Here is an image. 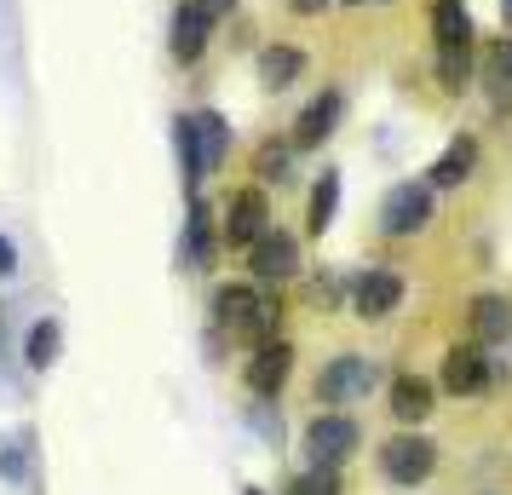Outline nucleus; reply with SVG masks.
Returning <instances> with one entry per match:
<instances>
[{"mask_svg":"<svg viewBox=\"0 0 512 495\" xmlns=\"http://www.w3.org/2000/svg\"><path fill=\"white\" fill-rule=\"evenodd\" d=\"M208 317H213V340H271L282 334V294L277 288H259L254 277L242 283H219L208 300Z\"/></svg>","mask_w":512,"mask_h":495,"instance_id":"nucleus-1","label":"nucleus"},{"mask_svg":"<svg viewBox=\"0 0 512 495\" xmlns=\"http://www.w3.org/2000/svg\"><path fill=\"white\" fill-rule=\"evenodd\" d=\"M173 150H179L185 196H196L225 167V156H231V121L219 116V110H179L173 116Z\"/></svg>","mask_w":512,"mask_h":495,"instance_id":"nucleus-2","label":"nucleus"},{"mask_svg":"<svg viewBox=\"0 0 512 495\" xmlns=\"http://www.w3.org/2000/svg\"><path fill=\"white\" fill-rule=\"evenodd\" d=\"M386 386V369H380V357H363V352H340L328 357L317 380H311V398L323 403V409H351V403L374 398Z\"/></svg>","mask_w":512,"mask_h":495,"instance_id":"nucleus-3","label":"nucleus"},{"mask_svg":"<svg viewBox=\"0 0 512 495\" xmlns=\"http://www.w3.org/2000/svg\"><path fill=\"white\" fill-rule=\"evenodd\" d=\"M271 225H277V219H271V190L265 185H236L231 196H225V208H219V248L248 254Z\"/></svg>","mask_w":512,"mask_h":495,"instance_id":"nucleus-4","label":"nucleus"},{"mask_svg":"<svg viewBox=\"0 0 512 495\" xmlns=\"http://www.w3.org/2000/svg\"><path fill=\"white\" fill-rule=\"evenodd\" d=\"M432 213H438V190L426 185V179H397V185L380 196L374 225H380V236L403 242V236H420V231H426V225H432Z\"/></svg>","mask_w":512,"mask_h":495,"instance_id":"nucleus-5","label":"nucleus"},{"mask_svg":"<svg viewBox=\"0 0 512 495\" xmlns=\"http://www.w3.org/2000/svg\"><path fill=\"white\" fill-rule=\"evenodd\" d=\"M432 472H438V444L420 426H403V432H392L380 444V478L397 484V490H420Z\"/></svg>","mask_w":512,"mask_h":495,"instance_id":"nucleus-6","label":"nucleus"},{"mask_svg":"<svg viewBox=\"0 0 512 495\" xmlns=\"http://www.w3.org/2000/svg\"><path fill=\"white\" fill-rule=\"evenodd\" d=\"M495 380H501V369H495L489 346H478V340H461V346L443 352V369H438L443 398H484Z\"/></svg>","mask_w":512,"mask_h":495,"instance_id":"nucleus-7","label":"nucleus"},{"mask_svg":"<svg viewBox=\"0 0 512 495\" xmlns=\"http://www.w3.org/2000/svg\"><path fill=\"white\" fill-rule=\"evenodd\" d=\"M242 265H248V277H254L259 288H282V283H294V277L305 271L300 236L282 231V225H271V231L259 236L248 254H242Z\"/></svg>","mask_w":512,"mask_h":495,"instance_id":"nucleus-8","label":"nucleus"},{"mask_svg":"<svg viewBox=\"0 0 512 495\" xmlns=\"http://www.w3.org/2000/svg\"><path fill=\"white\" fill-rule=\"evenodd\" d=\"M357 444H363V426L351 421L346 409H317V415L305 421V455H311V467L340 472V461H346Z\"/></svg>","mask_w":512,"mask_h":495,"instance_id":"nucleus-9","label":"nucleus"},{"mask_svg":"<svg viewBox=\"0 0 512 495\" xmlns=\"http://www.w3.org/2000/svg\"><path fill=\"white\" fill-rule=\"evenodd\" d=\"M294 340L288 334H271V340H259L254 352H248V363H242V380H248V392H254L259 403L282 398V386H288V375H294Z\"/></svg>","mask_w":512,"mask_h":495,"instance_id":"nucleus-10","label":"nucleus"},{"mask_svg":"<svg viewBox=\"0 0 512 495\" xmlns=\"http://www.w3.org/2000/svg\"><path fill=\"white\" fill-rule=\"evenodd\" d=\"M403 294H409V283L397 277L392 265H369V271H357V277H351L346 306L357 311L363 323H386V317L403 306Z\"/></svg>","mask_w":512,"mask_h":495,"instance_id":"nucleus-11","label":"nucleus"},{"mask_svg":"<svg viewBox=\"0 0 512 495\" xmlns=\"http://www.w3.org/2000/svg\"><path fill=\"white\" fill-rule=\"evenodd\" d=\"M208 41H213V18L196 6V0H179L173 18H167V58L179 70H196L208 58Z\"/></svg>","mask_w":512,"mask_h":495,"instance_id":"nucleus-12","label":"nucleus"},{"mask_svg":"<svg viewBox=\"0 0 512 495\" xmlns=\"http://www.w3.org/2000/svg\"><path fill=\"white\" fill-rule=\"evenodd\" d=\"M340 121H346V93H340V87H323V93H311V104L294 116L288 144H294V150H323V144L340 133Z\"/></svg>","mask_w":512,"mask_h":495,"instance_id":"nucleus-13","label":"nucleus"},{"mask_svg":"<svg viewBox=\"0 0 512 495\" xmlns=\"http://www.w3.org/2000/svg\"><path fill=\"white\" fill-rule=\"evenodd\" d=\"M219 260V213L202 202V190L190 196L185 208V236H179V265L185 271H208V265Z\"/></svg>","mask_w":512,"mask_h":495,"instance_id":"nucleus-14","label":"nucleus"},{"mask_svg":"<svg viewBox=\"0 0 512 495\" xmlns=\"http://www.w3.org/2000/svg\"><path fill=\"white\" fill-rule=\"evenodd\" d=\"M466 340H478V346H512V294H472L466 300Z\"/></svg>","mask_w":512,"mask_h":495,"instance_id":"nucleus-15","label":"nucleus"},{"mask_svg":"<svg viewBox=\"0 0 512 495\" xmlns=\"http://www.w3.org/2000/svg\"><path fill=\"white\" fill-rule=\"evenodd\" d=\"M305 70H311V58H305L300 41H265V47L254 52V75H259L265 93H288Z\"/></svg>","mask_w":512,"mask_h":495,"instance_id":"nucleus-16","label":"nucleus"},{"mask_svg":"<svg viewBox=\"0 0 512 495\" xmlns=\"http://www.w3.org/2000/svg\"><path fill=\"white\" fill-rule=\"evenodd\" d=\"M386 409H392V421L397 426H420L432 409H438V380H426V375H392L386 380Z\"/></svg>","mask_w":512,"mask_h":495,"instance_id":"nucleus-17","label":"nucleus"},{"mask_svg":"<svg viewBox=\"0 0 512 495\" xmlns=\"http://www.w3.org/2000/svg\"><path fill=\"white\" fill-rule=\"evenodd\" d=\"M478 87L489 93V110L495 116H512V35H495L478 52Z\"/></svg>","mask_w":512,"mask_h":495,"instance_id":"nucleus-18","label":"nucleus"},{"mask_svg":"<svg viewBox=\"0 0 512 495\" xmlns=\"http://www.w3.org/2000/svg\"><path fill=\"white\" fill-rule=\"evenodd\" d=\"M478 156H484L478 139H472V133H455V139L438 150V162L426 167V185H432V190H461L466 179L478 173Z\"/></svg>","mask_w":512,"mask_h":495,"instance_id":"nucleus-19","label":"nucleus"},{"mask_svg":"<svg viewBox=\"0 0 512 495\" xmlns=\"http://www.w3.org/2000/svg\"><path fill=\"white\" fill-rule=\"evenodd\" d=\"M426 24H432V47H478V18L466 0H432Z\"/></svg>","mask_w":512,"mask_h":495,"instance_id":"nucleus-20","label":"nucleus"},{"mask_svg":"<svg viewBox=\"0 0 512 495\" xmlns=\"http://www.w3.org/2000/svg\"><path fill=\"white\" fill-rule=\"evenodd\" d=\"M432 75L449 98H461L478 81V47H438L432 52Z\"/></svg>","mask_w":512,"mask_h":495,"instance_id":"nucleus-21","label":"nucleus"},{"mask_svg":"<svg viewBox=\"0 0 512 495\" xmlns=\"http://www.w3.org/2000/svg\"><path fill=\"white\" fill-rule=\"evenodd\" d=\"M334 219H340V167H323L317 185H311V202H305V231L328 236Z\"/></svg>","mask_w":512,"mask_h":495,"instance_id":"nucleus-22","label":"nucleus"},{"mask_svg":"<svg viewBox=\"0 0 512 495\" xmlns=\"http://www.w3.org/2000/svg\"><path fill=\"white\" fill-rule=\"evenodd\" d=\"M294 144L288 139H265L254 150V185H265V190H277V185H294Z\"/></svg>","mask_w":512,"mask_h":495,"instance_id":"nucleus-23","label":"nucleus"},{"mask_svg":"<svg viewBox=\"0 0 512 495\" xmlns=\"http://www.w3.org/2000/svg\"><path fill=\"white\" fill-rule=\"evenodd\" d=\"M64 352V329H58V317H35L24 334V363L29 369H52Z\"/></svg>","mask_w":512,"mask_h":495,"instance_id":"nucleus-24","label":"nucleus"},{"mask_svg":"<svg viewBox=\"0 0 512 495\" xmlns=\"http://www.w3.org/2000/svg\"><path fill=\"white\" fill-rule=\"evenodd\" d=\"M282 495H346V484H340L334 467H305V472H294V478L282 484Z\"/></svg>","mask_w":512,"mask_h":495,"instance_id":"nucleus-25","label":"nucleus"},{"mask_svg":"<svg viewBox=\"0 0 512 495\" xmlns=\"http://www.w3.org/2000/svg\"><path fill=\"white\" fill-rule=\"evenodd\" d=\"M346 294H351V283L346 277H317V283H311V311H340L346 306Z\"/></svg>","mask_w":512,"mask_h":495,"instance_id":"nucleus-26","label":"nucleus"},{"mask_svg":"<svg viewBox=\"0 0 512 495\" xmlns=\"http://www.w3.org/2000/svg\"><path fill=\"white\" fill-rule=\"evenodd\" d=\"M0 472H6V478H24V472H29L24 438H0Z\"/></svg>","mask_w":512,"mask_h":495,"instance_id":"nucleus-27","label":"nucleus"},{"mask_svg":"<svg viewBox=\"0 0 512 495\" xmlns=\"http://www.w3.org/2000/svg\"><path fill=\"white\" fill-rule=\"evenodd\" d=\"M196 6L208 12L213 24H225V18H236V12H242V0H196Z\"/></svg>","mask_w":512,"mask_h":495,"instance_id":"nucleus-28","label":"nucleus"},{"mask_svg":"<svg viewBox=\"0 0 512 495\" xmlns=\"http://www.w3.org/2000/svg\"><path fill=\"white\" fill-rule=\"evenodd\" d=\"M12 271H18V242L0 231V277H12Z\"/></svg>","mask_w":512,"mask_h":495,"instance_id":"nucleus-29","label":"nucleus"},{"mask_svg":"<svg viewBox=\"0 0 512 495\" xmlns=\"http://www.w3.org/2000/svg\"><path fill=\"white\" fill-rule=\"evenodd\" d=\"M328 6H334V0H288L294 18H317V12H328Z\"/></svg>","mask_w":512,"mask_h":495,"instance_id":"nucleus-30","label":"nucleus"},{"mask_svg":"<svg viewBox=\"0 0 512 495\" xmlns=\"http://www.w3.org/2000/svg\"><path fill=\"white\" fill-rule=\"evenodd\" d=\"M501 18H507V24H512V0H501Z\"/></svg>","mask_w":512,"mask_h":495,"instance_id":"nucleus-31","label":"nucleus"},{"mask_svg":"<svg viewBox=\"0 0 512 495\" xmlns=\"http://www.w3.org/2000/svg\"><path fill=\"white\" fill-rule=\"evenodd\" d=\"M346 6H369V0H346Z\"/></svg>","mask_w":512,"mask_h":495,"instance_id":"nucleus-32","label":"nucleus"},{"mask_svg":"<svg viewBox=\"0 0 512 495\" xmlns=\"http://www.w3.org/2000/svg\"><path fill=\"white\" fill-rule=\"evenodd\" d=\"M242 495H259V490H242Z\"/></svg>","mask_w":512,"mask_h":495,"instance_id":"nucleus-33","label":"nucleus"},{"mask_svg":"<svg viewBox=\"0 0 512 495\" xmlns=\"http://www.w3.org/2000/svg\"><path fill=\"white\" fill-rule=\"evenodd\" d=\"M484 495H495V490H484Z\"/></svg>","mask_w":512,"mask_h":495,"instance_id":"nucleus-34","label":"nucleus"}]
</instances>
